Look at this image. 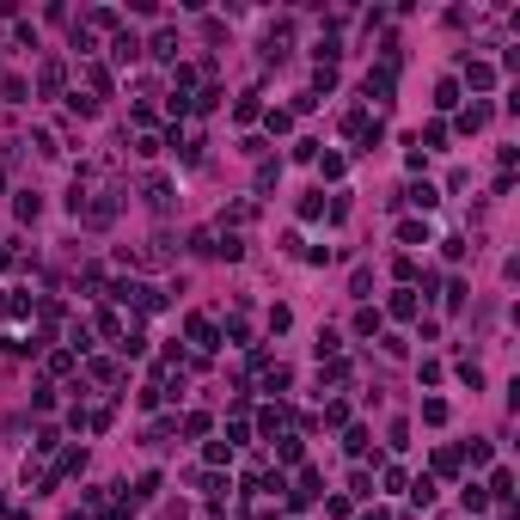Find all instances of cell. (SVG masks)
<instances>
[{
	"instance_id": "1",
	"label": "cell",
	"mask_w": 520,
	"mask_h": 520,
	"mask_svg": "<svg viewBox=\"0 0 520 520\" xmlns=\"http://www.w3.org/2000/svg\"><path fill=\"white\" fill-rule=\"evenodd\" d=\"M361 92L373 98V105H392V68H380V74H367V80H361Z\"/></svg>"
},
{
	"instance_id": "2",
	"label": "cell",
	"mask_w": 520,
	"mask_h": 520,
	"mask_svg": "<svg viewBox=\"0 0 520 520\" xmlns=\"http://www.w3.org/2000/svg\"><path fill=\"white\" fill-rule=\"evenodd\" d=\"M141 196H147V208H166V202H171V184H166V178H147V190H141Z\"/></svg>"
},
{
	"instance_id": "3",
	"label": "cell",
	"mask_w": 520,
	"mask_h": 520,
	"mask_svg": "<svg viewBox=\"0 0 520 520\" xmlns=\"http://www.w3.org/2000/svg\"><path fill=\"white\" fill-rule=\"evenodd\" d=\"M465 80L484 92V86H496V68H489V61H472V68H465Z\"/></svg>"
},
{
	"instance_id": "4",
	"label": "cell",
	"mask_w": 520,
	"mask_h": 520,
	"mask_svg": "<svg viewBox=\"0 0 520 520\" xmlns=\"http://www.w3.org/2000/svg\"><path fill=\"white\" fill-rule=\"evenodd\" d=\"M392 319H416V294H410V288L392 294Z\"/></svg>"
},
{
	"instance_id": "5",
	"label": "cell",
	"mask_w": 520,
	"mask_h": 520,
	"mask_svg": "<svg viewBox=\"0 0 520 520\" xmlns=\"http://www.w3.org/2000/svg\"><path fill=\"white\" fill-rule=\"evenodd\" d=\"M459 502L472 508V514H484V508H489V489H484V484H465V496H459Z\"/></svg>"
},
{
	"instance_id": "6",
	"label": "cell",
	"mask_w": 520,
	"mask_h": 520,
	"mask_svg": "<svg viewBox=\"0 0 520 520\" xmlns=\"http://www.w3.org/2000/svg\"><path fill=\"white\" fill-rule=\"evenodd\" d=\"M190 343H196V349H214V324L208 319H190Z\"/></svg>"
},
{
	"instance_id": "7",
	"label": "cell",
	"mask_w": 520,
	"mask_h": 520,
	"mask_svg": "<svg viewBox=\"0 0 520 520\" xmlns=\"http://www.w3.org/2000/svg\"><path fill=\"white\" fill-rule=\"evenodd\" d=\"M398 239H404V245H428V221H404Z\"/></svg>"
},
{
	"instance_id": "8",
	"label": "cell",
	"mask_w": 520,
	"mask_h": 520,
	"mask_svg": "<svg viewBox=\"0 0 520 520\" xmlns=\"http://www.w3.org/2000/svg\"><path fill=\"white\" fill-rule=\"evenodd\" d=\"M410 202H416V208L428 214V208H435V202H441V190H435V184H416V190H410Z\"/></svg>"
},
{
	"instance_id": "9",
	"label": "cell",
	"mask_w": 520,
	"mask_h": 520,
	"mask_svg": "<svg viewBox=\"0 0 520 520\" xmlns=\"http://www.w3.org/2000/svg\"><path fill=\"white\" fill-rule=\"evenodd\" d=\"M275 459H282V465H300V441H294V435H282V441H275Z\"/></svg>"
},
{
	"instance_id": "10",
	"label": "cell",
	"mask_w": 520,
	"mask_h": 520,
	"mask_svg": "<svg viewBox=\"0 0 520 520\" xmlns=\"http://www.w3.org/2000/svg\"><path fill=\"white\" fill-rule=\"evenodd\" d=\"M110 49H117V61H135V55H141V37H129V31H122Z\"/></svg>"
},
{
	"instance_id": "11",
	"label": "cell",
	"mask_w": 520,
	"mask_h": 520,
	"mask_svg": "<svg viewBox=\"0 0 520 520\" xmlns=\"http://www.w3.org/2000/svg\"><path fill=\"white\" fill-rule=\"evenodd\" d=\"M263 122H270V135H288V129H294V110H270Z\"/></svg>"
},
{
	"instance_id": "12",
	"label": "cell",
	"mask_w": 520,
	"mask_h": 520,
	"mask_svg": "<svg viewBox=\"0 0 520 520\" xmlns=\"http://www.w3.org/2000/svg\"><path fill=\"white\" fill-rule=\"evenodd\" d=\"M37 214H43V196H31V190H25V196H18V221H37Z\"/></svg>"
},
{
	"instance_id": "13",
	"label": "cell",
	"mask_w": 520,
	"mask_h": 520,
	"mask_svg": "<svg viewBox=\"0 0 520 520\" xmlns=\"http://www.w3.org/2000/svg\"><path fill=\"white\" fill-rule=\"evenodd\" d=\"M202 459H208V465H227L233 447H227V441H208V447H202Z\"/></svg>"
},
{
	"instance_id": "14",
	"label": "cell",
	"mask_w": 520,
	"mask_h": 520,
	"mask_svg": "<svg viewBox=\"0 0 520 520\" xmlns=\"http://www.w3.org/2000/svg\"><path fill=\"white\" fill-rule=\"evenodd\" d=\"M355 331L373 336V331H380V312H373V306H367V312H355Z\"/></svg>"
},
{
	"instance_id": "15",
	"label": "cell",
	"mask_w": 520,
	"mask_h": 520,
	"mask_svg": "<svg viewBox=\"0 0 520 520\" xmlns=\"http://www.w3.org/2000/svg\"><path fill=\"white\" fill-rule=\"evenodd\" d=\"M435 105H441V110H453V105H459V86H453V80H441V92H435Z\"/></svg>"
}]
</instances>
